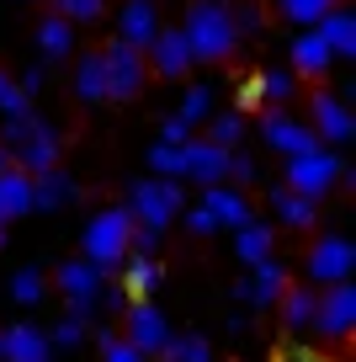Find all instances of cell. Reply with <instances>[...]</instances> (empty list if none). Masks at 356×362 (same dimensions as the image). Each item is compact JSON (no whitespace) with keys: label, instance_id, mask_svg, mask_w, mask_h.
I'll return each instance as SVG.
<instances>
[{"label":"cell","instance_id":"6da1fadb","mask_svg":"<svg viewBox=\"0 0 356 362\" xmlns=\"http://www.w3.org/2000/svg\"><path fill=\"white\" fill-rule=\"evenodd\" d=\"M0 144H6L11 165L27 170V176H37V170L59 165V128L43 123V117H32V112L6 117V123H0Z\"/></svg>","mask_w":356,"mask_h":362},{"label":"cell","instance_id":"7a4b0ae2","mask_svg":"<svg viewBox=\"0 0 356 362\" xmlns=\"http://www.w3.org/2000/svg\"><path fill=\"white\" fill-rule=\"evenodd\" d=\"M181 37L191 48V64H213V59H229L239 33L229 22V6L223 0H197L186 6V22H181Z\"/></svg>","mask_w":356,"mask_h":362},{"label":"cell","instance_id":"3957f363","mask_svg":"<svg viewBox=\"0 0 356 362\" xmlns=\"http://www.w3.org/2000/svg\"><path fill=\"white\" fill-rule=\"evenodd\" d=\"M128 235H134V214H128V208H101V214L85 224V261L101 272V277H112V272L123 267Z\"/></svg>","mask_w":356,"mask_h":362},{"label":"cell","instance_id":"277c9868","mask_svg":"<svg viewBox=\"0 0 356 362\" xmlns=\"http://www.w3.org/2000/svg\"><path fill=\"white\" fill-rule=\"evenodd\" d=\"M128 214L144 229H165L181 214V181L176 176H138L128 187Z\"/></svg>","mask_w":356,"mask_h":362},{"label":"cell","instance_id":"5b68a950","mask_svg":"<svg viewBox=\"0 0 356 362\" xmlns=\"http://www.w3.org/2000/svg\"><path fill=\"white\" fill-rule=\"evenodd\" d=\"M345 176V165H340V155L335 149H309V155H287V187L298 197H309V203H319L324 192H335V181Z\"/></svg>","mask_w":356,"mask_h":362},{"label":"cell","instance_id":"8992f818","mask_svg":"<svg viewBox=\"0 0 356 362\" xmlns=\"http://www.w3.org/2000/svg\"><path fill=\"white\" fill-rule=\"evenodd\" d=\"M351 325H356L351 277H345V283H324V293L314 298V330H319L324 341H340V336H351Z\"/></svg>","mask_w":356,"mask_h":362},{"label":"cell","instance_id":"52a82bcc","mask_svg":"<svg viewBox=\"0 0 356 362\" xmlns=\"http://www.w3.org/2000/svg\"><path fill=\"white\" fill-rule=\"evenodd\" d=\"M123 341H128V346H138L144 357H160L165 341H170L165 309H155L149 298H134V304L123 309Z\"/></svg>","mask_w":356,"mask_h":362},{"label":"cell","instance_id":"ba28073f","mask_svg":"<svg viewBox=\"0 0 356 362\" xmlns=\"http://www.w3.org/2000/svg\"><path fill=\"white\" fill-rule=\"evenodd\" d=\"M309 283L314 288H324V283H345L356 272V245L351 240H340V235H324V240H314V250H309Z\"/></svg>","mask_w":356,"mask_h":362},{"label":"cell","instance_id":"9c48e42d","mask_svg":"<svg viewBox=\"0 0 356 362\" xmlns=\"http://www.w3.org/2000/svg\"><path fill=\"white\" fill-rule=\"evenodd\" d=\"M101 69H107V102H128V96H138V86H144V48L112 43L107 54H101Z\"/></svg>","mask_w":356,"mask_h":362},{"label":"cell","instance_id":"30bf717a","mask_svg":"<svg viewBox=\"0 0 356 362\" xmlns=\"http://www.w3.org/2000/svg\"><path fill=\"white\" fill-rule=\"evenodd\" d=\"M101 283H107V277H101L85 256L59 267V293H64V304H69V320H90V309H96V288H101Z\"/></svg>","mask_w":356,"mask_h":362},{"label":"cell","instance_id":"8fae6325","mask_svg":"<svg viewBox=\"0 0 356 362\" xmlns=\"http://www.w3.org/2000/svg\"><path fill=\"white\" fill-rule=\"evenodd\" d=\"M282 293H287V267H282L277 256L250 261V277L234 283V298H245V304H256V309H271Z\"/></svg>","mask_w":356,"mask_h":362},{"label":"cell","instance_id":"7c38bea8","mask_svg":"<svg viewBox=\"0 0 356 362\" xmlns=\"http://www.w3.org/2000/svg\"><path fill=\"white\" fill-rule=\"evenodd\" d=\"M261 139H266L277 155H309V149H319V134H314L309 123H298V117H287V112L261 117Z\"/></svg>","mask_w":356,"mask_h":362},{"label":"cell","instance_id":"4fadbf2b","mask_svg":"<svg viewBox=\"0 0 356 362\" xmlns=\"http://www.w3.org/2000/svg\"><path fill=\"white\" fill-rule=\"evenodd\" d=\"M314 134H319V144H345V139L356 134L351 107H345L335 90H319V96H314Z\"/></svg>","mask_w":356,"mask_h":362},{"label":"cell","instance_id":"5bb4252c","mask_svg":"<svg viewBox=\"0 0 356 362\" xmlns=\"http://www.w3.org/2000/svg\"><path fill=\"white\" fill-rule=\"evenodd\" d=\"M0 362H54L48 330H37V325H11V330H0Z\"/></svg>","mask_w":356,"mask_h":362},{"label":"cell","instance_id":"9a60e30c","mask_svg":"<svg viewBox=\"0 0 356 362\" xmlns=\"http://www.w3.org/2000/svg\"><path fill=\"white\" fill-rule=\"evenodd\" d=\"M160 33V11H155V0H128L123 11H117V43L128 48H149Z\"/></svg>","mask_w":356,"mask_h":362},{"label":"cell","instance_id":"2e32d148","mask_svg":"<svg viewBox=\"0 0 356 362\" xmlns=\"http://www.w3.org/2000/svg\"><path fill=\"white\" fill-rule=\"evenodd\" d=\"M75 197H80L75 176H64L59 165H48V170L32 176V208H43V214H59V208H69Z\"/></svg>","mask_w":356,"mask_h":362},{"label":"cell","instance_id":"e0dca14e","mask_svg":"<svg viewBox=\"0 0 356 362\" xmlns=\"http://www.w3.org/2000/svg\"><path fill=\"white\" fill-rule=\"evenodd\" d=\"M144 54L155 59V69H160L165 80L186 75V64H191V48H186V37H181V27H160V33H155V43H149Z\"/></svg>","mask_w":356,"mask_h":362},{"label":"cell","instance_id":"ac0fdd59","mask_svg":"<svg viewBox=\"0 0 356 362\" xmlns=\"http://www.w3.org/2000/svg\"><path fill=\"white\" fill-rule=\"evenodd\" d=\"M319 37L330 43L335 59H356V11H345V6H330V11L319 16Z\"/></svg>","mask_w":356,"mask_h":362},{"label":"cell","instance_id":"d6986e66","mask_svg":"<svg viewBox=\"0 0 356 362\" xmlns=\"http://www.w3.org/2000/svg\"><path fill=\"white\" fill-rule=\"evenodd\" d=\"M32 214V176L16 165L0 170V224H11V218Z\"/></svg>","mask_w":356,"mask_h":362},{"label":"cell","instance_id":"ffe728a7","mask_svg":"<svg viewBox=\"0 0 356 362\" xmlns=\"http://www.w3.org/2000/svg\"><path fill=\"white\" fill-rule=\"evenodd\" d=\"M330 64H335V54L319 37V27H303V33L292 37V75H324Z\"/></svg>","mask_w":356,"mask_h":362},{"label":"cell","instance_id":"44dd1931","mask_svg":"<svg viewBox=\"0 0 356 362\" xmlns=\"http://www.w3.org/2000/svg\"><path fill=\"white\" fill-rule=\"evenodd\" d=\"M202 208H208L213 218H218V229H239L250 218V203L234 187H223V181H213V187H202Z\"/></svg>","mask_w":356,"mask_h":362},{"label":"cell","instance_id":"7402d4cb","mask_svg":"<svg viewBox=\"0 0 356 362\" xmlns=\"http://www.w3.org/2000/svg\"><path fill=\"white\" fill-rule=\"evenodd\" d=\"M123 293L128 298H149L160 288V267H155V256H123Z\"/></svg>","mask_w":356,"mask_h":362},{"label":"cell","instance_id":"603a6c76","mask_svg":"<svg viewBox=\"0 0 356 362\" xmlns=\"http://www.w3.org/2000/svg\"><path fill=\"white\" fill-rule=\"evenodd\" d=\"M271 235H277V229L271 224H261V218H245V224H239V235H234V256L245 261H261V256H271Z\"/></svg>","mask_w":356,"mask_h":362},{"label":"cell","instance_id":"cb8c5ba5","mask_svg":"<svg viewBox=\"0 0 356 362\" xmlns=\"http://www.w3.org/2000/svg\"><path fill=\"white\" fill-rule=\"evenodd\" d=\"M69 48H75V22H64V16H43V27H37V54L43 59H64Z\"/></svg>","mask_w":356,"mask_h":362},{"label":"cell","instance_id":"d4e9b609","mask_svg":"<svg viewBox=\"0 0 356 362\" xmlns=\"http://www.w3.org/2000/svg\"><path fill=\"white\" fill-rule=\"evenodd\" d=\"M314 298H319L314 288H292V283H287V293L277 298L282 325H287V330H309V325H314Z\"/></svg>","mask_w":356,"mask_h":362},{"label":"cell","instance_id":"484cf974","mask_svg":"<svg viewBox=\"0 0 356 362\" xmlns=\"http://www.w3.org/2000/svg\"><path fill=\"white\" fill-rule=\"evenodd\" d=\"M271 208H277V218L287 229H309L314 224V203H309V197H298L292 187H271Z\"/></svg>","mask_w":356,"mask_h":362},{"label":"cell","instance_id":"4316f807","mask_svg":"<svg viewBox=\"0 0 356 362\" xmlns=\"http://www.w3.org/2000/svg\"><path fill=\"white\" fill-rule=\"evenodd\" d=\"M75 90H80V102H107V69H101V54H85L75 64Z\"/></svg>","mask_w":356,"mask_h":362},{"label":"cell","instance_id":"83f0119b","mask_svg":"<svg viewBox=\"0 0 356 362\" xmlns=\"http://www.w3.org/2000/svg\"><path fill=\"white\" fill-rule=\"evenodd\" d=\"M208 139L223 149H234L239 139H245V112L239 107H229V112H208Z\"/></svg>","mask_w":356,"mask_h":362},{"label":"cell","instance_id":"f1b7e54d","mask_svg":"<svg viewBox=\"0 0 356 362\" xmlns=\"http://www.w3.org/2000/svg\"><path fill=\"white\" fill-rule=\"evenodd\" d=\"M160 357H165V362H213V346L202 336H170Z\"/></svg>","mask_w":356,"mask_h":362},{"label":"cell","instance_id":"f546056e","mask_svg":"<svg viewBox=\"0 0 356 362\" xmlns=\"http://www.w3.org/2000/svg\"><path fill=\"white\" fill-rule=\"evenodd\" d=\"M208 112H213V86H191L186 96H181V112L176 117H186V123L197 128V123H208Z\"/></svg>","mask_w":356,"mask_h":362},{"label":"cell","instance_id":"4dcf8cb0","mask_svg":"<svg viewBox=\"0 0 356 362\" xmlns=\"http://www.w3.org/2000/svg\"><path fill=\"white\" fill-rule=\"evenodd\" d=\"M330 6H340V0H282V16H287V22H298V27H314Z\"/></svg>","mask_w":356,"mask_h":362},{"label":"cell","instance_id":"1f68e13d","mask_svg":"<svg viewBox=\"0 0 356 362\" xmlns=\"http://www.w3.org/2000/svg\"><path fill=\"white\" fill-rule=\"evenodd\" d=\"M292 86H298L292 69H266V75H261V96H266V102H292Z\"/></svg>","mask_w":356,"mask_h":362},{"label":"cell","instance_id":"d6a6232c","mask_svg":"<svg viewBox=\"0 0 356 362\" xmlns=\"http://www.w3.org/2000/svg\"><path fill=\"white\" fill-rule=\"evenodd\" d=\"M11 298H16V304H37V298H43V272H37V267H22V272L11 277Z\"/></svg>","mask_w":356,"mask_h":362},{"label":"cell","instance_id":"836d02e7","mask_svg":"<svg viewBox=\"0 0 356 362\" xmlns=\"http://www.w3.org/2000/svg\"><path fill=\"white\" fill-rule=\"evenodd\" d=\"M107 0H59V16L64 22H101Z\"/></svg>","mask_w":356,"mask_h":362},{"label":"cell","instance_id":"e575fe53","mask_svg":"<svg viewBox=\"0 0 356 362\" xmlns=\"http://www.w3.org/2000/svg\"><path fill=\"white\" fill-rule=\"evenodd\" d=\"M16 112H27V90L0 69V117H16Z\"/></svg>","mask_w":356,"mask_h":362},{"label":"cell","instance_id":"d590c367","mask_svg":"<svg viewBox=\"0 0 356 362\" xmlns=\"http://www.w3.org/2000/svg\"><path fill=\"white\" fill-rule=\"evenodd\" d=\"M229 22H234V33L245 37V33H261V27H266V11H261V6H229Z\"/></svg>","mask_w":356,"mask_h":362},{"label":"cell","instance_id":"8d00e7d4","mask_svg":"<svg viewBox=\"0 0 356 362\" xmlns=\"http://www.w3.org/2000/svg\"><path fill=\"white\" fill-rule=\"evenodd\" d=\"M80 341H85V320H59L54 330H48V346H80Z\"/></svg>","mask_w":356,"mask_h":362},{"label":"cell","instance_id":"74e56055","mask_svg":"<svg viewBox=\"0 0 356 362\" xmlns=\"http://www.w3.org/2000/svg\"><path fill=\"white\" fill-rule=\"evenodd\" d=\"M101 362H149V357H144L138 346H128V341H117V336H112L107 346H101Z\"/></svg>","mask_w":356,"mask_h":362},{"label":"cell","instance_id":"f35d334b","mask_svg":"<svg viewBox=\"0 0 356 362\" xmlns=\"http://www.w3.org/2000/svg\"><path fill=\"white\" fill-rule=\"evenodd\" d=\"M223 181H256V160H250V155H234V149H229V165H223Z\"/></svg>","mask_w":356,"mask_h":362},{"label":"cell","instance_id":"ab89813d","mask_svg":"<svg viewBox=\"0 0 356 362\" xmlns=\"http://www.w3.org/2000/svg\"><path fill=\"white\" fill-rule=\"evenodd\" d=\"M96 304L107 309V315H123V309H128V293H123V288H107V283H101V288H96Z\"/></svg>","mask_w":356,"mask_h":362},{"label":"cell","instance_id":"60d3db41","mask_svg":"<svg viewBox=\"0 0 356 362\" xmlns=\"http://www.w3.org/2000/svg\"><path fill=\"white\" fill-rule=\"evenodd\" d=\"M191 139V123L186 117H165V128H160V144H186Z\"/></svg>","mask_w":356,"mask_h":362},{"label":"cell","instance_id":"b9f144b4","mask_svg":"<svg viewBox=\"0 0 356 362\" xmlns=\"http://www.w3.org/2000/svg\"><path fill=\"white\" fill-rule=\"evenodd\" d=\"M256 107H266V96H261V75L239 86V112H256Z\"/></svg>","mask_w":356,"mask_h":362},{"label":"cell","instance_id":"7bdbcfd3","mask_svg":"<svg viewBox=\"0 0 356 362\" xmlns=\"http://www.w3.org/2000/svg\"><path fill=\"white\" fill-rule=\"evenodd\" d=\"M186 229H191V235H213V229H218V218H213L208 208H191V214H186Z\"/></svg>","mask_w":356,"mask_h":362},{"label":"cell","instance_id":"ee69618b","mask_svg":"<svg viewBox=\"0 0 356 362\" xmlns=\"http://www.w3.org/2000/svg\"><path fill=\"white\" fill-rule=\"evenodd\" d=\"M43 80H48V69H43V64H32V69H27L22 80H16V86H22L27 96H32V90H43Z\"/></svg>","mask_w":356,"mask_h":362},{"label":"cell","instance_id":"f6af8a7d","mask_svg":"<svg viewBox=\"0 0 356 362\" xmlns=\"http://www.w3.org/2000/svg\"><path fill=\"white\" fill-rule=\"evenodd\" d=\"M282 362H324V357H314V351H287Z\"/></svg>","mask_w":356,"mask_h":362},{"label":"cell","instance_id":"bcb514c9","mask_svg":"<svg viewBox=\"0 0 356 362\" xmlns=\"http://www.w3.org/2000/svg\"><path fill=\"white\" fill-rule=\"evenodd\" d=\"M6 165H11V155H6V144H0V170H6Z\"/></svg>","mask_w":356,"mask_h":362},{"label":"cell","instance_id":"7dc6e473","mask_svg":"<svg viewBox=\"0 0 356 362\" xmlns=\"http://www.w3.org/2000/svg\"><path fill=\"white\" fill-rule=\"evenodd\" d=\"M0 245H6V224H0Z\"/></svg>","mask_w":356,"mask_h":362}]
</instances>
